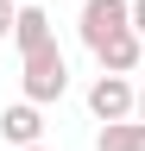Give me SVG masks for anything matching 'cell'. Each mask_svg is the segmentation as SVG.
I'll return each instance as SVG.
<instances>
[{"label":"cell","mask_w":145,"mask_h":151,"mask_svg":"<svg viewBox=\"0 0 145 151\" xmlns=\"http://www.w3.org/2000/svg\"><path fill=\"white\" fill-rule=\"evenodd\" d=\"M63 88H69V57H63L57 44L19 57V94H25V101L50 107V101H63Z\"/></svg>","instance_id":"6da1fadb"},{"label":"cell","mask_w":145,"mask_h":151,"mask_svg":"<svg viewBox=\"0 0 145 151\" xmlns=\"http://www.w3.org/2000/svg\"><path fill=\"white\" fill-rule=\"evenodd\" d=\"M76 32H82V44H88V50H101L107 38L133 32V0H82Z\"/></svg>","instance_id":"7a4b0ae2"},{"label":"cell","mask_w":145,"mask_h":151,"mask_svg":"<svg viewBox=\"0 0 145 151\" xmlns=\"http://www.w3.org/2000/svg\"><path fill=\"white\" fill-rule=\"evenodd\" d=\"M88 113H95L101 126H114V120H133L139 113V88L126 82V76H95V82H88Z\"/></svg>","instance_id":"3957f363"},{"label":"cell","mask_w":145,"mask_h":151,"mask_svg":"<svg viewBox=\"0 0 145 151\" xmlns=\"http://www.w3.org/2000/svg\"><path fill=\"white\" fill-rule=\"evenodd\" d=\"M0 145H13V151H25V145H44V107L38 101H13V107H0Z\"/></svg>","instance_id":"277c9868"},{"label":"cell","mask_w":145,"mask_h":151,"mask_svg":"<svg viewBox=\"0 0 145 151\" xmlns=\"http://www.w3.org/2000/svg\"><path fill=\"white\" fill-rule=\"evenodd\" d=\"M95 63H101L107 76H133V69L145 63V38H139V32H120V38H107V44L95 50Z\"/></svg>","instance_id":"5b68a950"},{"label":"cell","mask_w":145,"mask_h":151,"mask_svg":"<svg viewBox=\"0 0 145 151\" xmlns=\"http://www.w3.org/2000/svg\"><path fill=\"white\" fill-rule=\"evenodd\" d=\"M13 44H19V57H25V50H44V44H57V32H50V13L38 6V0H25V6H19Z\"/></svg>","instance_id":"8992f818"},{"label":"cell","mask_w":145,"mask_h":151,"mask_svg":"<svg viewBox=\"0 0 145 151\" xmlns=\"http://www.w3.org/2000/svg\"><path fill=\"white\" fill-rule=\"evenodd\" d=\"M133 139H139V120H114L95 132V151H133Z\"/></svg>","instance_id":"52a82bcc"},{"label":"cell","mask_w":145,"mask_h":151,"mask_svg":"<svg viewBox=\"0 0 145 151\" xmlns=\"http://www.w3.org/2000/svg\"><path fill=\"white\" fill-rule=\"evenodd\" d=\"M13 25H19V0H0V44L13 38Z\"/></svg>","instance_id":"ba28073f"},{"label":"cell","mask_w":145,"mask_h":151,"mask_svg":"<svg viewBox=\"0 0 145 151\" xmlns=\"http://www.w3.org/2000/svg\"><path fill=\"white\" fill-rule=\"evenodd\" d=\"M133 32L145 38V0H133Z\"/></svg>","instance_id":"9c48e42d"},{"label":"cell","mask_w":145,"mask_h":151,"mask_svg":"<svg viewBox=\"0 0 145 151\" xmlns=\"http://www.w3.org/2000/svg\"><path fill=\"white\" fill-rule=\"evenodd\" d=\"M133 151H145V120H139V139H133Z\"/></svg>","instance_id":"30bf717a"},{"label":"cell","mask_w":145,"mask_h":151,"mask_svg":"<svg viewBox=\"0 0 145 151\" xmlns=\"http://www.w3.org/2000/svg\"><path fill=\"white\" fill-rule=\"evenodd\" d=\"M133 120H145V88H139V113H133Z\"/></svg>","instance_id":"8fae6325"},{"label":"cell","mask_w":145,"mask_h":151,"mask_svg":"<svg viewBox=\"0 0 145 151\" xmlns=\"http://www.w3.org/2000/svg\"><path fill=\"white\" fill-rule=\"evenodd\" d=\"M25 151H50V145H25Z\"/></svg>","instance_id":"7c38bea8"},{"label":"cell","mask_w":145,"mask_h":151,"mask_svg":"<svg viewBox=\"0 0 145 151\" xmlns=\"http://www.w3.org/2000/svg\"><path fill=\"white\" fill-rule=\"evenodd\" d=\"M19 6H25V0H19Z\"/></svg>","instance_id":"4fadbf2b"}]
</instances>
